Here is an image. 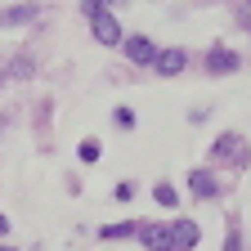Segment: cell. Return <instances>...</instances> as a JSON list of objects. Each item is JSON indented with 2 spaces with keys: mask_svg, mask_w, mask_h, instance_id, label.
<instances>
[{
  "mask_svg": "<svg viewBox=\"0 0 251 251\" xmlns=\"http://www.w3.org/2000/svg\"><path fill=\"white\" fill-rule=\"evenodd\" d=\"M0 251H14V247H0Z\"/></svg>",
  "mask_w": 251,
  "mask_h": 251,
  "instance_id": "18",
  "label": "cell"
},
{
  "mask_svg": "<svg viewBox=\"0 0 251 251\" xmlns=\"http://www.w3.org/2000/svg\"><path fill=\"white\" fill-rule=\"evenodd\" d=\"M157 50H162V45H157L152 36H144V31H130V36L121 41V54L130 58L135 68H152V58H157Z\"/></svg>",
  "mask_w": 251,
  "mask_h": 251,
  "instance_id": "3",
  "label": "cell"
},
{
  "mask_svg": "<svg viewBox=\"0 0 251 251\" xmlns=\"http://www.w3.org/2000/svg\"><path fill=\"white\" fill-rule=\"evenodd\" d=\"M247 9H251V0H247Z\"/></svg>",
  "mask_w": 251,
  "mask_h": 251,
  "instance_id": "20",
  "label": "cell"
},
{
  "mask_svg": "<svg viewBox=\"0 0 251 251\" xmlns=\"http://www.w3.org/2000/svg\"><path fill=\"white\" fill-rule=\"evenodd\" d=\"M99 139H81V148H76V157H81V162H99Z\"/></svg>",
  "mask_w": 251,
  "mask_h": 251,
  "instance_id": "11",
  "label": "cell"
},
{
  "mask_svg": "<svg viewBox=\"0 0 251 251\" xmlns=\"http://www.w3.org/2000/svg\"><path fill=\"white\" fill-rule=\"evenodd\" d=\"M31 18H41V5H36V0H27V5H9L5 14H0V27H27Z\"/></svg>",
  "mask_w": 251,
  "mask_h": 251,
  "instance_id": "8",
  "label": "cell"
},
{
  "mask_svg": "<svg viewBox=\"0 0 251 251\" xmlns=\"http://www.w3.org/2000/svg\"><path fill=\"white\" fill-rule=\"evenodd\" d=\"M0 81H5V72H0Z\"/></svg>",
  "mask_w": 251,
  "mask_h": 251,
  "instance_id": "19",
  "label": "cell"
},
{
  "mask_svg": "<svg viewBox=\"0 0 251 251\" xmlns=\"http://www.w3.org/2000/svg\"><path fill=\"white\" fill-rule=\"evenodd\" d=\"M135 238H139L148 251H179V247H175L171 225H139V229H135Z\"/></svg>",
  "mask_w": 251,
  "mask_h": 251,
  "instance_id": "4",
  "label": "cell"
},
{
  "mask_svg": "<svg viewBox=\"0 0 251 251\" xmlns=\"http://www.w3.org/2000/svg\"><path fill=\"white\" fill-rule=\"evenodd\" d=\"M225 251H242V233H229L225 238Z\"/></svg>",
  "mask_w": 251,
  "mask_h": 251,
  "instance_id": "16",
  "label": "cell"
},
{
  "mask_svg": "<svg viewBox=\"0 0 251 251\" xmlns=\"http://www.w3.org/2000/svg\"><path fill=\"white\" fill-rule=\"evenodd\" d=\"M135 198V184L130 179H126V184H117V193H112V202H130Z\"/></svg>",
  "mask_w": 251,
  "mask_h": 251,
  "instance_id": "14",
  "label": "cell"
},
{
  "mask_svg": "<svg viewBox=\"0 0 251 251\" xmlns=\"http://www.w3.org/2000/svg\"><path fill=\"white\" fill-rule=\"evenodd\" d=\"M238 68H242V54H233V50H220V45H215V50L206 54V72H211V76H233Z\"/></svg>",
  "mask_w": 251,
  "mask_h": 251,
  "instance_id": "6",
  "label": "cell"
},
{
  "mask_svg": "<svg viewBox=\"0 0 251 251\" xmlns=\"http://www.w3.org/2000/svg\"><path fill=\"white\" fill-rule=\"evenodd\" d=\"M135 229H139V225L121 220V225H103V229L94 233V238H99V242H121V238H135Z\"/></svg>",
  "mask_w": 251,
  "mask_h": 251,
  "instance_id": "10",
  "label": "cell"
},
{
  "mask_svg": "<svg viewBox=\"0 0 251 251\" xmlns=\"http://www.w3.org/2000/svg\"><path fill=\"white\" fill-rule=\"evenodd\" d=\"M90 31H94V41L108 45V50H121V41H126L121 18H117L112 9H99V14H94V18H90Z\"/></svg>",
  "mask_w": 251,
  "mask_h": 251,
  "instance_id": "1",
  "label": "cell"
},
{
  "mask_svg": "<svg viewBox=\"0 0 251 251\" xmlns=\"http://www.w3.org/2000/svg\"><path fill=\"white\" fill-rule=\"evenodd\" d=\"M152 198H157V202H162V206H175V202H179L171 184H157V188H152Z\"/></svg>",
  "mask_w": 251,
  "mask_h": 251,
  "instance_id": "12",
  "label": "cell"
},
{
  "mask_svg": "<svg viewBox=\"0 0 251 251\" xmlns=\"http://www.w3.org/2000/svg\"><path fill=\"white\" fill-rule=\"evenodd\" d=\"M184 68H188V54H184L179 45L157 50V58H152V72H157V76H179Z\"/></svg>",
  "mask_w": 251,
  "mask_h": 251,
  "instance_id": "5",
  "label": "cell"
},
{
  "mask_svg": "<svg viewBox=\"0 0 251 251\" xmlns=\"http://www.w3.org/2000/svg\"><path fill=\"white\" fill-rule=\"evenodd\" d=\"M188 188H193V198H202V202H211V198H220V184H215V175L211 171H188Z\"/></svg>",
  "mask_w": 251,
  "mask_h": 251,
  "instance_id": "7",
  "label": "cell"
},
{
  "mask_svg": "<svg viewBox=\"0 0 251 251\" xmlns=\"http://www.w3.org/2000/svg\"><path fill=\"white\" fill-rule=\"evenodd\" d=\"M171 233H175V247H179V251H193V247H198V238H202V229L193 225V220H175Z\"/></svg>",
  "mask_w": 251,
  "mask_h": 251,
  "instance_id": "9",
  "label": "cell"
},
{
  "mask_svg": "<svg viewBox=\"0 0 251 251\" xmlns=\"http://www.w3.org/2000/svg\"><path fill=\"white\" fill-rule=\"evenodd\" d=\"M5 233H9V215L0 211V238H5Z\"/></svg>",
  "mask_w": 251,
  "mask_h": 251,
  "instance_id": "17",
  "label": "cell"
},
{
  "mask_svg": "<svg viewBox=\"0 0 251 251\" xmlns=\"http://www.w3.org/2000/svg\"><path fill=\"white\" fill-rule=\"evenodd\" d=\"M211 157H215V162H233V166H247L251 162V148H247V139L242 135H220L215 144H211Z\"/></svg>",
  "mask_w": 251,
  "mask_h": 251,
  "instance_id": "2",
  "label": "cell"
},
{
  "mask_svg": "<svg viewBox=\"0 0 251 251\" xmlns=\"http://www.w3.org/2000/svg\"><path fill=\"white\" fill-rule=\"evenodd\" d=\"M117 126H121V130H130V126H135V112L130 108H117Z\"/></svg>",
  "mask_w": 251,
  "mask_h": 251,
  "instance_id": "15",
  "label": "cell"
},
{
  "mask_svg": "<svg viewBox=\"0 0 251 251\" xmlns=\"http://www.w3.org/2000/svg\"><path fill=\"white\" fill-rule=\"evenodd\" d=\"M31 72H36V63H31V58H18L14 68H9V76H31Z\"/></svg>",
  "mask_w": 251,
  "mask_h": 251,
  "instance_id": "13",
  "label": "cell"
}]
</instances>
